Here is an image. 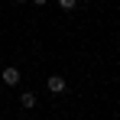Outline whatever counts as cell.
<instances>
[{
  "label": "cell",
  "mask_w": 120,
  "mask_h": 120,
  "mask_svg": "<svg viewBox=\"0 0 120 120\" xmlns=\"http://www.w3.org/2000/svg\"><path fill=\"white\" fill-rule=\"evenodd\" d=\"M20 78H23V71L16 68V65H7V68L0 71V81H3L7 88H16V84H20Z\"/></svg>",
  "instance_id": "6da1fadb"
},
{
  "label": "cell",
  "mask_w": 120,
  "mask_h": 120,
  "mask_svg": "<svg viewBox=\"0 0 120 120\" xmlns=\"http://www.w3.org/2000/svg\"><path fill=\"white\" fill-rule=\"evenodd\" d=\"M45 91H49V94H65L68 84H65L62 75H49V78H45Z\"/></svg>",
  "instance_id": "7a4b0ae2"
},
{
  "label": "cell",
  "mask_w": 120,
  "mask_h": 120,
  "mask_svg": "<svg viewBox=\"0 0 120 120\" xmlns=\"http://www.w3.org/2000/svg\"><path fill=\"white\" fill-rule=\"evenodd\" d=\"M20 104L26 107V110H33V107L39 104V94H36V91H23V94H20Z\"/></svg>",
  "instance_id": "3957f363"
},
{
  "label": "cell",
  "mask_w": 120,
  "mask_h": 120,
  "mask_svg": "<svg viewBox=\"0 0 120 120\" xmlns=\"http://www.w3.org/2000/svg\"><path fill=\"white\" fill-rule=\"evenodd\" d=\"M78 7V0H59V10H65V13H71Z\"/></svg>",
  "instance_id": "277c9868"
},
{
  "label": "cell",
  "mask_w": 120,
  "mask_h": 120,
  "mask_svg": "<svg viewBox=\"0 0 120 120\" xmlns=\"http://www.w3.org/2000/svg\"><path fill=\"white\" fill-rule=\"evenodd\" d=\"M33 3H36V7H45V3H49V0H33Z\"/></svg>",
  "instance_id": "5b68a950"
},
{
  "label": "cell",
  "mask_w": 120,
  "mask_h": 120,
  "mask_svg": "<svg viewBox=\"0 0 120 120\" xmlns=\"http://www.w3.org/2000/svg\"><path fill=\"white\" fill-rule=\"evenodd\" d=\"M13 3H26V0H13Z\"/></svg>",
  "instance_id": "8992f818"
}]
</instances>
